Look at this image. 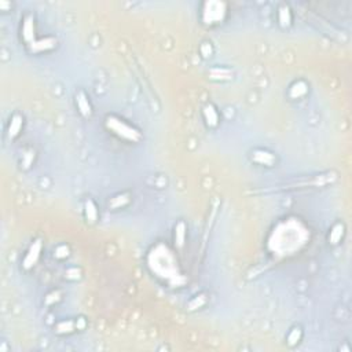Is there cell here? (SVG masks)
I'll return each instance as SVG.
<instances>
[{"label":"cell","mask_w":352,"mask_h":352,"mask_svg":"<svg viewBox=\"0 0 352 352\" xmlns=\"http://www.w3.org/2000/svg\"><path fill=\"white\" fill-rule=\"evenodd\" d=\"M105 123H106L107 129L112 131L114 135H117L121 139L132 142V143H138L142 139V133L136 128L127 124L124 120L119 119L116 116H107Z\"/></svg>","instance_id":"cell-1"},{"label":"cell","mask_w":352,"mask_h":352,"mask_svg":"<svg viewBox=\"0 0 352 352\" xmlns=\"http://www.w3.org/2000/svg\"><path fill=\"white\" fill-rule=\"evenodd\" d=\"M226 17V4L223 1H206L202 10V21L206 25L220 24Z\"/></svg>","instance_id":"cell-2"},{"label":"cell","mask_w":352,"mask_h":352,"mask_svg":"<svg viewBox=\"0 0 352 352\" xmlns=\"http://www.w3.org/2000/svg\"><path fill=\"white\" fill-rule=\"evenodd\" d=\"M43 251V241L41 239H34L32 245L29 246L25 257L22 260V268L24 270H31L36 266V263L39 261L40 255Z\"/></svg>","instance_id":"cell-3"},{"label":"cell","mask_w":352,"mask_h":352,"mask_svg":"<svg viewBox=\"0 0 352 352\" xmlns=\"http://www.w3.org/2000/svg\"><path fill=\"white\" fill-rule=\"evenodd\" d=\"M21 39L22 41L29 46L32 44L36 39V22L32 14H27L21 24Z\"/></svg>","instance_id":"cell-4"},{"label":"cell","mask_w":352,"mask_h":352,"mask_svg":"<svg viewBox=\"0 0 352 352\" xmlns=\"http://www.w3.org/2000/svg\"><path fill=\"white\" fill-rule=\"evenodd\" d=\"M58 44V40L53 37V36H47V37H41V39L34 40L32 44H29L28 51L31 54H43L53 51L54 48Z\"/></svg>","instance_id":"cell-5"},{"label":"cell","mask_w":352,"mask_h":352,"mask_svg":"<svg viewBox=\"0 0 352 352\" xmlns=\"http://www.w3.org/2000/svg\"><path fill=\"white\" fill-rule=\"evenodd\" d=\"M22 127H24V116L20 113H14L8 120V124H7V138L10 140L17 139L20 136L21 131H22Z\"/></svg>","instance_id":"cell-6"},{"label":"cell","mask_w":352,"mask_h":352,"mask_svg":"<svg viewBox=\"0 0 352 352\" xmlns=\"http://www.w3.org/2000/svg\"><path fill=\"white\" fill-rule=\"evenodd\" d=\"M74 102H76V107L79 110V113L86 117V119H90L93 116V106H91V102H90V98L83 90H80L76 93V96H74Z\"/></svg>","instance_id":"cell-7"},{"label":"cell","mask_w":352,"mask_h":352,"mask_svg":"<svg viewBox=\"0 0 352 352\" xmlns=\"http://www.w3.org/2000/svg\"><path fill=\"white\" fill-rule=\"evenodd\" d=\"M187 238V224L185 220H179L173 227V244L175 248L182 251L186 245Z\"/></svg>","instance_id":"cell-8"},{"label":"cell","mask_w":352,"mask_h":352,"mask_svg":"<svg viewBox=\"0 0 352 352\" xmlns=\"http://www.w3.org/2000/svg\"><path fill=\"white\" fill-rule=\"evenodd\" d=\"M251 160L253 162L263 166H274L277 162V157L273 153H270L267 150H261V149L253 150L251 154Z\"/></svg>","instance_id":"cell-9"},{"label":"cell","mask_w":352,"mask_h":352,"mask_svg":"<svg viewBox=\"0 0 352 352\" xmlns=\"http://www.w3.org/2000/svg\"><path fill=\"white\" fill-rule=\"evenodd\" d=\"M202 116L205 120V124L208 128H216L219 126L220 119H219V112L218 109L213 106L212 103H206L204 109H202Z\"/></svg>","instance_id":"cell-10"},{"label":"cell","mask_w":352,"mask_h":352,"mask_svg":"<svg viewBox=\"0 0 352 352\" xmlns=\"http://www.w3.org/2000/svg\"><path fill=\"white\" fill-rule=\"evenodd\" d=\"M277 18H278V24L281 28H289L292 25L293 15L290 11V7L282 3L279 4L278 11H277Z\"/></svg>","instance_id":"cell-11"},{"label":"cell","mask_w":352,"mask_h":352,"mask_svg":"<svg viewBox=\"0 0 352 352\" xmlns=\"http://www.w3.org/2000/svg\"><path fill=\"white\" fill-rule=\"evenodd\" d=\"M84 216L88 223H96L99 219V212H98V206L95 204V201L91 198H88L84 202Z\"/></svg>","instance_id":"cell-12"},{"label":"cell","mask_w":352,"mask_h":352,"mask_svg":"<svg viewBox=\"0 0 352 352\" xmlns=\"http://www.w3.org/2000/svg\"><path fill=\"white\" fill-rule=\"evenodd\" d=\"M54 330L58 334H70V333H73L74 330H79V329H77L76 320H61L55 325Z\"/></svg>","instance_id":"cell-13"},{"label":"cell","mask_w":352,"mask_h":352,"mask_svg":"<svg viewBox=\"0 0 352 352\" xmlns=\"http://www.w3.org/2000/svg\"><path fill=\"white\" fill-rule=\"evenodd\" d=\"M129 202H131V194H117V195H114L113 198L109 201V208H112V209H120V208H124L126 205H128Z\"/></svg>","instance_id":"cell-14"},{"label":"cell","mask_w":352,"mask_h":352,"mask_svg":"<svg viewBox=\"0 0 352 352\" xmlns=\"http://www.w3.org/2000/svg\"><path fill=\"white\" fill-rule=\"evenodd\" d=\"M344 235V224L343 223H336L333 228L330 230V234H329V242L332 245H337L341 238Z\"/></svg>","instance_id":"cell-15"},{"label":"cell","mask_w":352,"mask_h":352,"mask_svg":"<svg viewBox=\"0 0 352 352\" xmlns=\"http://www.w3.org/2000/svg\"><path fill=\"white\" fill-rule=\"evenodd\" d=\"M301 337H303L301 329H300V327H293L292 330L289 332V334H288V337H286V343L290 347L297 346L300 343V340H301Z\"/></svg>","instance_id":"cell-16"},{"label":"cell","mask_w":352,"mask_h":352,"mask_svg":"<svg viewBox=\"0 0 352 352\" xmlns=\"http://www.w3.org/2000/svg\"><path fill=\"white\" fill-rule=\"evenodd\" d=\"M33 160H34V152L32 149H29L27 152H24L22 154V159H21V166L24 169H29L31 166L33 165Z\"/></svg>","instance_id":"cell-17"},{"label":"cell","mask_w":352,"mask_h":352,"mask_svg":"<svg viewBox=\"0 0 352 352\" xmlns=\"http://www.w3.org/2000/svg\"><path fill=\"white\" fill-rule=\"evenodd\" d=\"M306 93H307V86L303 83V81H299V83H296V84L292 87V90H290V96L296 99V98H301Z\"/></svg>","instance_id":"cell-18"},{"label":"cell","mask_w":352,"mask_h":352,"mask_svg":"<svg viewBox=\"0 0 352 352\" xmlns=\"http://www.w3.org/2000/svg\"><path fill=\"white\" fill-rule=\"evenodd\" d=\"M211 76H212L213 79L215 77H218V79H231V72L228 69H224V67H222V69L215 67V69L211 70Z\"/></svg>","instance_id":"cell-19"},{"label":"cell","mask_w":352,"mask_h":352,"mask_svg":"<svg viewBox=\"0 0 352 352\" xmlns=\"http://www.w3.org/2000/svg\"><path fill=\"white\" fill-rule=\"evenodd\" d=\"M61 297H62V293L60 290H53L44 297V303H46V306H53L57 301H60Z\"/></svg>","instance_id":"cell-20"},{"label":"cell","mask_w":352,"mask_h":352,"mask_svg":"<svg viewBox=\"0 0 352 352\" xmlns=\"http://www.w3.org/2000/svg\"><path fill=\"white\" fill-rule=\"evenodd\" d=\"M55 256L58 259H64V257H67L69 256V248L66 245H61L55 249Z\"/></svg>","instance_id":"cell-21"},{"label":"cell","mask_w":352,"mask_h":352,"mask_svg":"<svg viewBox=\"0 0 352 352\" xmlns=\"http://www.w3.org/2000/svg\"><path fill=\"white\" fill-rule=\"evenodd\" d=\"M199 51H201V54H202L204 58L211 57V55H212V46H211V43H202V44H201V48H199Z\"/></svg>","instance_id":"cell-22"}]
</instances>
